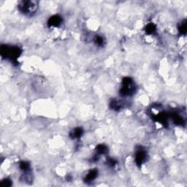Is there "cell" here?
I'll return each instance as SVG.
<instances>
[{"instance_id":"obj_11","label":"cell","mask_w":187,"mask_h":187,"mask_svg":"<svg viewBox=\"0 0 187 187\" xmlns=\"http://www.w3.org/2000/svg\"><path fill=\"white\" fill-rule=\"evenodd\" d=\"M178 30L180 35H186V21L183 20L180 23L179 26H178Z\"/></svg>"},{"instance_id":"obj_12","label":"cell","mask_w":187,"mask_h":187,"mask_svg":"<svg viewBox=\"0 0 187 187\" xmlns=\"http://www.w3.org/2000/svg\"><path fill=\"white\" fill-rule=\"evenodd\" d=\"M156 30V25L153 23H150V24H147L145 28V31L148 35H152L154 34Z\"/></svg>"},{"instance_id":"obj_16","label":"cell","mask_w":187,"mask_h":187,"mask_svg":"<svg viewBox=\"0 0 187 187\" xmlns=\"http://www.w3.org/2000/svg\"><path fill=\"white\" fill-rule=\"evenodd\" d=\"M94 42L98 46H102L104 45V40L101 36H97L94 38Z\"/></svg>"},{"instance_id":"obj_9","label":"cell","mask_w":187,"mask_h":187,"mask_svg":"<svg viewBox=\"0 0 187 187\" xmlns=\"http://www.w3.org/2000/svg\"><path fill=\"white\" fill-rule=\"evenodd\" d=\"M123 105L122 102H119L118 100H115V99H113L111 100V102L110 103V108L112 110H115V111H119L120 110L122 109Z\"/></svg>"},{"instance_id":"obj_13","label":"cell","mask_w":187,"mask_h":187,"mask_svg":"<svg viewBox=\"0 0 187 187\" xmlns=\"http://www.w3.org/2000/svg\"><path fill=\"white\" fill-rule=\"evenodd\" d=\"M96 151H97V154H99V155L105 154L106 153H108V147L106 146V145L100 144V145H98L97 148H96Z\"/></svg>"},{"instance_id":"obj_8","label":"cell","mask_w":187,"mask_h":187,"mask_svg":"<svg viewBox=\"0 0 187 187\" xmlns=\"http://www.w3.org/2000/svg\"><path fill=\"white\" fill-rule=\"evenodd\" d=\"M83 129L81 127H77L69 134V137L72 139H78L83 135Z\"/></svg>"},{"instance_id":"obj_2","label":"cell","mask_w":187,"mask_h":187,"mask_svg":"<svg viewBox=\"0 0 187 187\" xmlns=\"http://www.w3.org/2000/svg\"><path fill=\"white\" fill-rule=\"evenodd\" d=\"M135 92V85L133 79L130 77H125L123 78L122 87L119 93L122 97L132 96Z\"/></svg>"},{"instance_id":"obj_10","label":"cell","mask_w":187,"mask_h":187,"mask_svg":"<svg viewBox=\"0 0 187 187\" xmlns=\"http://www.w3.org/2000/svg\"><path fill=\"white\" fill-rule=\"evenodd\" d=\"M171 118H172L173 122L175 123V124L179 126H182L184 124V120L181 116H180L179 115L176 113H172L171 114Z\"/></svg>"},{"instance_id":"obj_14","label":"cell","mask_w":187,"mask_h":187,"mask_svg":"<svg viewBox=\"0 0 187 187\" xmlns=\"http://www.w3.org/2000/svg\"><path fill=\"white\" fill-rule=\"evenodd\" d=\"M19 167L24 172H28L30 171V165L27 162H21L20 164H19Z\"/></svg>"},{"instance_id":"obj_17","label":"cell","mask_w":187,"mask_h":187,"mask_svg":"<svg viewBox=\"0 0 187 187\" xmlns=\"http://www.w3.org/2000/svg\"><path fill=\"white\" fill-rule=\"evenodd\" d=\"M116 163H117L116 160L112 159V158H109V159H108V164L110 165V167L114 166V165H115Z\"/></svg>"},{"instance_id":"obj_15","label":"cell","mask_w":187,"mask_h":187,"mask_svg":"<svg viewBox=\"0 0 187 187\" xmlns=\"http://www.w3.org/2000/svg\"><path fill=\"white\" fill-rule=\"evenodd\" d=\"M12 184V181L10 179H3L2 181H1V183H0V185H1L2 186H4V187L11 186Z\"/></svg>"},{"instance_id":"obj_5","label":"cell","mask_w":187,"mask_h":187,"mask_svg":"<svg viewBox=\"0 0 187 187\" xmlns=\"http://www.w3.org/2000/svg\"><path fill=\"white\" fill-rule=\"evenodd\" d=\"M63 22V19L59 15H54L48 21V26L49 27H58Z\"/></svg>"},{"instance_id":"obj_3","label":"cell","mask_w":187,"mask_h":187,"mask_svg":"<svg viewBox=\"0 0 187 187\" xmlns=\"http://www.w3.org/2000/svg\"><path fill=\"white\" fill-rule=\"evenodd\" d=\"M18 9L24 15H32L36 12L37 5L36 2L21 1L18 5Z\"/></svg>"},{"instance_id":"obj_4","label":"cell","mask_w":187,"mask_h":187,"mask_svg":"<svg viewBox=\"0 0 187 187\" xmlns=\"http://www.w3.org/2000/svg\"><path fill=\"white\" fill-rule=\"evenodd\" d=\"M147 156V153L142 147H139L135 152V163L140 167L142 163L145 161Z\"/></svg>"},{"instance_id":"obj_7","label":"cell","mask_w":187,"mask_h":187,"mask_svg":"<svg viewBox=\"0 0 187 187\" xmlns=\"http://www.w3.org/2000/svg\"><path fill=\"white\" fill-rule=\"evenodd\" d=\"M167 114L164 113H161L159 114H158V115H156V116H154V121H156V122L160 123V124H162L163 126H167Z\"/></svg>"},{"instance_id":"obj_6","label":"cell","mask_w":187,"mask_h":187,"mask_svg":"<svg viewBox=\"0 0 187 187\" xmlns=\"http://www.w3.org/2000/svg\"><path fill=\"white\" fill-rule=\"evenodd\" d=\"M98 175V170L97 169H92L89 170V172L86 174V175L84 178V181L86 183L92 182V181L97 179Z\"/></svg>"},{"instance_id":"obj_1","label":"cell","mask_w":187,"mask_h":187,"mask_svg":"<svg viewBox=\"0 0 187 187\" xmlns=\"http://www.w3.org/2000/svg\"><path fill=\"white\" fill-rule=\"evenodd\" d=\"M22 50L18 46H10L2 45L0 48V54L3 58L10 60L12 62L17 61V58L21 56Z\"/></svg>"}]
</instances>
